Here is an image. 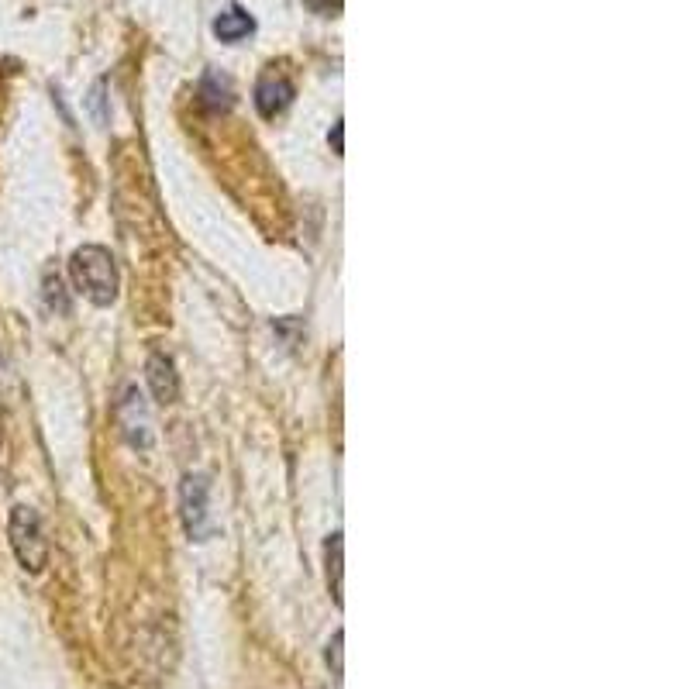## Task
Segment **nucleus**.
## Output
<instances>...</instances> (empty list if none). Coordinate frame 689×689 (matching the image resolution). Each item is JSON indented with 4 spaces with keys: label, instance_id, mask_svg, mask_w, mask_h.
Returning <instances> with one entry per match:
<instances>
[{
    "label": "nucleus",
    "instance_id": "f03ea898",
    "mask_svg": "<svg viewBox=\"0 0 689 689\" xmlns=\"http://www.w3.org/2000/svg\"><path fill=\"white\" fill-rule=\"evenodd\" d=\"M7 534H11V548L18 555V562L25 565L28 572H42L45 562H49V541H45L42 521L32 507L18 503L11 510V524H7Z\"/></svg>",
    "mask_w": 689,
    "mask_h": 689
},
{
    "label": "nucleus",
    "instance_id": "423d86ee",
    "mask_svg": "<svg viewBox=\"0 0 689 689\" xmlns=\"http://www.w3.org/2000/svg\"><path fill=\"white\" fill-rule=\"evenodd\" d=\"M252 32H255V21H252V14L242 11V7H228V11H221L218 18H214V35L228 45L242 42V38H249Z\"/></svg>",
    "mask_w": 689,
    "mask_h": 689
},
{
    "label": "nucleus",
    "instance_id": "1a4fd4ad",
    "mask_svg": "<svg viewBox=\"0 0 689 689\" xmlns=\"http://www.w3.org/2000/svg\"><path fill=\"white\" fill-rule=\"evenodd\" d=\"M45 300H49V307L52 311H59V314H69V297H66V286L59 276H45Z\"/></svg>",
    "mask_w": 689,
    "mask_h": 689
},
{
    "label": "nucleus",
    "instance_id": "0eeeda50",
    "mask_svg": "<svg viewBox=\"0 0 689 689\" xmlns=\"http://www.w3.org/2000/svg\"><path fill=\"white\" fill-rule=\"evenodd\" d=\"M328 586L335 603L342 607V534H331L328 538Z\"/></svg>",
    "mask_w": 689,
    "mask_h": 689
},
{
    "label": "nucleus",
    "instance_id": "6e6552de",
    "mask_svg": "<svg viewBox=\"0 0 689 689\" xmlns=\"http://www.w3.org/2000/svg\"><path fill=\"white\" fill-rule=\"evenodd\" d=\"M200 97H204L207 107H228L231 104L228 80H224V76H218V73H207L204 87H200Z\"/></svg>",
    "mask_w": 689,
    "mask_h": 689
},
{
    "label": "nucleus",
    "instance_id": "f257e3e1",
    "mask_svg": "<svg viewBox=\"0 0 689 689\" xmlns=\"http://www.w3.org/2000/svg\"><path fill=\"white\" fill-rule=\"evenodd\" d=\"M69 273L90 304L107 307L118 300V266L104 245H80L69 259Z\"/></svg>",
    "mask_w": 689,
    "mask_h": 689
},
{
    "label": "nucleus",
    "instance_id": "7ed1b4c3",
    "mask_svg": "<svg viewBox=\"0 0 689 689\" xmlns=\"http://www.w3.org/2000/svg\"><path fill=\"white\" fill-rule=\"evenodd\" d=\"M145 373H149V386L159 404H176V397H180V376H176L173 359L166 352H152L149 362H145Z\"/></svg>",
    "mask_w": 689,
    "mask_h": 689
},
{
    "label": "nucleus",
    "instance_id": "9d476101",
    "mask_svg": "<svg viewBox=\"0 0 689 689\" xmlns=\"http://www.w3.org/2000/svg\"><path fill=\"white\" fill-rule=\"evenodd\" d=\"M314 14H338L342 11V0H304Z\"/></svg>",
    "mask_w": 689,
    "mask_h": 689
},
{
    "label": "nucleus",
    "instance_id": "20e7f679",
    "mask_svg": "<svg viewBox=\"0 0 689 689\" xmlns=\"http://www.w3.org/2000/svg\"><path fill=\"white\" fill-rule=\"evenodd\" d=\"M290 100H293V83L286 80V76L266 73L259 80V87H255V107H259L262 118H276V114H283L286 107H290Z\"/></svg>",
    "mask_w": 689,
    "mask_h": 689
},
{
    "label": "nucleus",
    "instance_id": "39448f33",
    "mask_svg": "<svg viewBox=\"0 0 689 689\" xmlns=\"http://www.w3.org/2000/svg\"><path fill=\"white\" fill-rule=\"evenodd\" d=\"M183 510H187V531L200 538L207 517V483L200 476H187V483H183Z\"/></svg>",
    "mask_w": 689,
    "mask_h": 689
}]
</instances>
